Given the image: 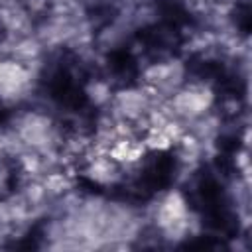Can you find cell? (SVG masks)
Returning a JSON list of instances; mask_svg holds the SVG:
<instances>
[{"instance_id":"6da1fadb","label":"cell","mask_w":252,"mask_h":252,"mask_svg":"<svg viewBox=\"0 0 252 252\" xmlns=\"http://www.w3.org/2000/svg\"><path fill=\"white\" fill-rule=\"evenodd\" d=\"M189 203L201 215L203 222L222 234L232 238L238 234V217L234 215L230 201L213 173H199L189 189Z\"/></svg>"},{"instance_id":"7a4b0ae2","label":"cell","mask_w":252,"mask_h":252,"mask_svg":"<svg viewBox=\"0 0 252 252\" xmlns=\"http://www.w3.org/2000/svg\"><path fill=\"white\" fill-rule=\"evenodd\" d=\"M71 53H61L55 63H49L47 77L43 79L49 98L69 110H83L87 106V93L77 59Z\"/></svg>"},{"instance_id":"3957f363","label":"cell","mask_w":252,"mask_h":252,"mask_svg":"<svg viewBox=\"0 0 252 252\" xmlns=\"http://www.w3.org/2000/svg\"><path fill=\"white\" fill-rule=\"evenodd\" d=\"M177 175V158L171 152H156L152 154L140 173L138 185L134 189H126L128 195H136L138 199H146L158 191L167 189Z\"/></svg>"},{"instance_id":"277c9868","label":"cell","mask_w":252,"mask_h":252,"mask_svg":"<svg viewBox=\"0 0 252 252\" xmlns=\"http://www.w3.org/2000/svg\"><path fill=\"white\" fill-rule=\"evenodd\" d=\"M108 69L116 79L124 81L126 85L134 83L138 79V73H140L138 61L128 49H114L108 55Z\"/></svg>"},{"instance_id":"5b68a950","label":"cell","mask_w":252,"mask_h":252,"mask_svg":"<svg viewBox=\"0 0 252 252\" xmlns=\"http://www.w3.org/2000/svg\"><path fill=\"white\" fill-rule=\"evenodd\" d=\"M156 10L161 16V22L181 30L191 24V14L183 0H156Z\"/></svg>"},{"instance_id":"8992f818","label":"cell","mask_w":252,"mask_h":252,"mask_svg":"<svg viewBox=\"0 0 252 252\" xmlns=\"http://www.w3.org/2000/svg\"><path fill=\"white\" fill-rule=\"evenodd\" d=\"M20 163L14 158H0V201H6L18 191Z\"/></svg>"},{"instance_id":"52a82bcc","label":"cell","mask_w":252,"mask_h":252,"mask_svg":"<svg viewBox=\"0 0 252 252\" xmlns=\"http://www.w3.org/2000/svg\"><path fill=\"white\" fill-rule=\"evenodd\" d=\"M234 24H236V28L240 30L242 35L250 33V30H252V16H250V6L246 2L236 6V10H234Z\"/></svg>"},{"instance_id":"ba28073f","label":"cell","mask_w":252,"mask_h":252,"mask_svg":"<svg viewBox=\"0 0 252 252\" xmlns=\"http://www.w3.org/2000/svg\"><path fill=\"white\" fill-rule=\"evenodd\" d=\"M224 242L222 240H215V236H205V240H193L187 242L185 248H222Z\"/></svg>"},{"instance_id":"9c48e42d","label":"cell","mask_w":252,"mask_h":252,"mask_svg":"<svg viewBox=\"0 0 252 252\" xmlns=\"http://www.w3.org/2000/svg\"><path fill=\"white\" fill-rule=\"evenodd\" d=\"M8 116H10V112H8V108H6V106H4L2 102H0V126H2V124H4L6 120H8Z\"/></svg>"},{"instance_id":"30bf717a","label":"cell","mask_w":252,"mask_h":252,"mask_svg":"<svg viewBox=\"0 0 252 252\" xmlns=\"http://www.w3.org/2000/svg\"><path fill=\"white\" fill-rule=\"evenodd\" d=\"M0 37H2V26H0Z\"/></svg>"}]
</instances>
